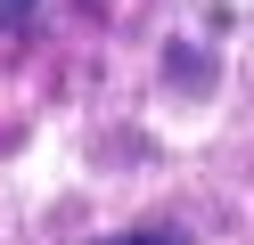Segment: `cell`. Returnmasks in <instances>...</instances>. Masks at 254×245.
<instances>
[{
  "label": "cell",
  "mask_w": 254,
  "mask_h": 245,
  "mask_svg": "<svg viewBox=\"0 0 254 245\" xmlns=\"http://www.w3.org/2000/svg\"><path fill=\"white\" fill-rule=\"evenodd\" d=\"M33 8H41V0H0V33H17V25H25Z\"/></svg>",
  "instance_id": "cell-2"
},
{
  "label": "cell",
  "mask_w": 254,
  "mask_h": 245,
  "mask_svg": "<svg viewBox=\"0 0 254 245\" xmlns=\"http://www.w3.org/2000/svg\"><path fill=\"white\" fill-rule=\"evenodd\" d=\"M99 245H189L181 229H123V237H99Z\"/></svg>",
  "instance_id": "cell-1"
}]
</instances>
